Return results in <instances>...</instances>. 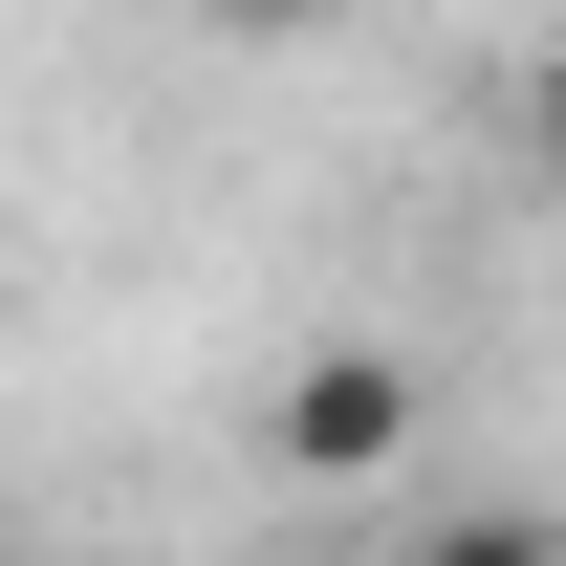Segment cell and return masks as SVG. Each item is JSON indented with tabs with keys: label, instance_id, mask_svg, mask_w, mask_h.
Masks as SVG:
<instances>
[{
	"label": "cell",
	"instance_id": "obj_1",
	"mask_svg": "<svg viewBox=\"0 0 566 566\" xmlns=\"http://www.w3.org/2000/svg\"><path fill=\"white\" fill-rule=\"evenodd\" d=\"M436 436V392H415V349H370V327H327V349L262 392V480H305V501H370L392 458Z\"/></svg>",
	"mask_w": 566,
	"mask_h": 566
},
{
	"label": "cell",
	"instance_id": "obj_2",
	"mask_svg": "<svg viewBox=\"0 0 566 566\" xmlns=\"http://www.w3.org/2000/svg\"><path fill=\"white\" fill-rule=\"evenodd\" d=\"M415 566H566V501H458Z\"/></svg>",
	"mask_w": 566,
	"mask_h": 566
},
{
	"label": "cell",
	"instance_id": "obj_3",
	"mask_svg": "<svg viewBox=\"0 0 566 566\" xmlns=\"http://www.w3.org/2000/svg\"><path fill=\"white\" fill-rule=\"evenodd\" d=\"M175 22H218V44H327L349 0H175Z\"/></svg>",
	"mask_w": 566,
	"mask_h": 566
},
{
	"label": "cell",
	"instance_id": "obj_4",
	"mask_svg": "<svg viewBox=\"0 0 566 566\" xmlns=\"http://www.w3.org/2000/svg\"><path fill=\"white\" fill-rule=\"evenodd\" d=\"M523 153H545V175H566V22H545V44H523Z\"/></svg>",
	"mask_w": 566,
	"mask_h": 566
}]
</instances>
